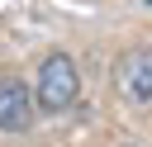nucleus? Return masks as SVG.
<instances>
[{
    "label": "nucleus",
    "instance_id": "nucleus-3",
    "mask_svg": "<svg viewBox=\"0 0 152 147\" xmlns=\"http://www.w3.org/2000/svg\"><path fill=\"white\" fill-rule=\"evenodd\" d=\"M114 85L128 104H152V52H128L114 66Z\"/></svg>",
    "mask_w": 152,
    "mask_h": 147
},
{
    "label": "nucleus",
    "instance_id": "nucleus-1",
    "mask_svg": "<svg viewBox=\"0 0 152 147\" xmlns=\"http://www.w3.org/2000/svg\"><path fill=\"white\" fill-rule=\"evenodd\" d=\"M81 100V71L66 52H48L38 62V76H33V104L43 114H66L76 109Z\"/></svg>",
    "mask_w": 152,
    "mask_h": 147
},
{
    "label": "nucleus",
    "instance_id": "nucleus-2",
    "mask_svg": "<svg viewBox=\"0 0 152 147\" xmlns=\"http://www.w3.org/2000/svg\"><path fill=\"white\" fill-rule=\"evenodd\" d=\"M33 114H38L33 90H28L19 76H0V133H5V138L28 133V128H33Z\"/></svg>",
    "mask_w": 152,
    "mask_h": 147
}]
</instances>
